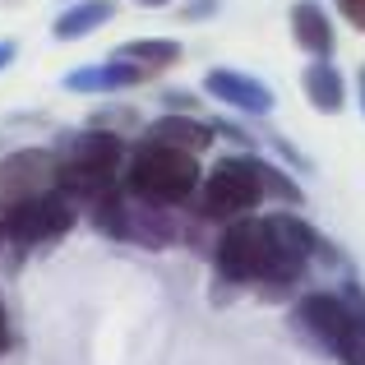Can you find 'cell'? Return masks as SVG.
<instances>
[{
    "mask_svg": "<svg viewBox=\"0 0 365 365\" xmlns=\"http://www.w3.org/2000/svg\"><path fill=\"white\" fill-rule=\"evenodd\" d=\"M324 236L296 213H268V217H236L213 245V264L222 282L259 287L268 301L287 296L305 277L314 255H324Z\"/></svg>",
    "mask_w": 365,
    "mask_h": 365,
    "instance_id": "6da1fadb",
    "label": "cell"
},
{
    "mask_svg": "<svg viewBox=\"0 0 365 365\" xmlns=\"http://www.w3.org/2000/svg\"><path fill=\"white\" fill-rule=\"evenodd\" d=\"M287 199V204H301V190L292 176H282L277 167L259 158H222L208 180H199V213L213 217V222H236L250 217L264 199Z\"/></svg>",
    "mask_w": 365,
    "mask_h": 365,
    "instance_id": "7a4b0ae2",
    "label": "cell"
},
{
    "mask_svg": "<svg viewBox=\"0 0 365 365\" xmlns=\"http://www.w3.org/2000/svg\"><path fill=\"white\" fill-rule=\"evenodd\" d=\"M199 162L195 153L185 148H171L162 139H143L134 148V162H130V190L139 199H153L162 208H176V204H190L199 195Z\"/></svg>",
    "mask_w": 365,
    "mask_h": 365,
    "instance_id": "3957f363",
    "label": "cell"
},
{
    "mask_svg": "<svg viewBox=\"0 0 365 365\" xmlns=\"http://www.w3.org/2000/svg\"><path fill=\"white\" fill-rule=\"evenodd\" d=\"M93 222H98V232L116 236V241H134L143 250H167L176 241L171 213L162 204H153V199H139L134 190L130 195L107 190L102 199H93Z\"/></svg>",
    "mask_w": 365,
    "mask_h": 365,
    "instance_id": "277c9868",
    "label": "cell"
},
{
    "mask_svg": "<svg viewBox=\"0 0 365 365\" xmlns=\"http://www.w3.org/2000/svg\"><path fill=\"white\" fill-rule=\"evenodd\" d=\"M125 158V143L107 130H88L74 139L70 158L56 167V185L65 195H79V199H102L111 185H116V171Z\"/></svg>",
    "mask_w": 365,
    "mask_h": 365,
    "instance_id": "5b68a950",
    "label": "cell"
},
{
    "mask_svg": "<svg viewBox=\"0 0 365 365\" xmlns=\"http://www.w3.org/2000/svg\"><path fill=\"white\" fill-rule=\"evenodd\" d=\"M74 227V208L65 195H24L14 199V204L0 213V232H5V241L33 250V245H51L61 241L65 232Z\"/></svg>",
    "mask_w": 365,
    "mask_h": 365,
    "instance_id": "8992f818",
    "label": "cell"
},
{
    "mask_svg": "<svg viewBox=\"0 0 365 365\" xmlns=\"http://www.w3.org/2000/svg\"><path fill=\"white\" fill-rule=\"evenodd\" d=\"M292 324L314 351L324 356H342V342H347L351 329V310H347V296L342 292H310L296 301Z\"/></svg>",
    "mask_w": 365,
    "mask_h": 365,
    "instance_id": "52a82bcc",
    "label": "cell"
},
{
    "mask_svg": "<svg viewBox=\"0 0 365 365\" xmlns=\"http://www.w3.org/2000/svg\"><path fill=\"white\" fill-rule=\"evenodd\" d=\"M56 167H61V162H51L37 148L9 153V158L0 162V190H14L19 199L24 195H46V190L56 185Z\"/></svg>",
    "mask_w": 365,
    "mask_h": 365,
    "instance_id": "ba28073f",
    "label": "cell"
},
{
    "mask_svg": "<svg viewBox=\"0 0 365 365\" xmlns=\"http://www.w3.org/2000/svg\"><path fill=\"white\" fill-rule=\"evenodd\" d=\"M208 93H213L217 102H227V107H236V111H250V116L273 111V93H268L259 79L236 74V70H213L208 74Z\"/></svg>",
    "mask_w": 365,
    "mask_h": 365,
    "instance_id": "9c48e42d",
    "label": "cell"
},
{
    "mask_svg": "<svg viewBox=\"0 0 365 365\" xmlns=\"http://www.w3.org/2000/svg\"><path fill=\"white\" fill-rule=\"evenodd\" d=\"M292 33H296V42H301L314 61H329L333 56V24H329V14H324L319 5L301 0V5L292 9Z\"/></svg>",
    "mask_w": 365,
    "mask_h": 365,
    "instance_id": "30bf717a",
    "label": "cell"
},
{
    "mask_svg": "<svg viewBox=\"0 0 365 365\" xmlns=\"http://www.w3.org/2000/svg\"><path fill=\"white\" fill-rule=\"evenodd\" d=\"M305 98L314 102L319 111H342V98H347V83H342L338 65L333 61H314L310 70H305Z\"/></svg>",
    "mask_w": 365,
    "mask_h": 365,
    "instance_id": "8fae6325",
    "label": "cell"
},
{
    "mask_svg": "<svg viewBox=\"0 0 365 365\" xmlns=\"http://www.w3.org/2000/svg\"><path fill=\"white\" fill-rule=\"evenodd\" d=\"M148 139H162V143H171V148H185V153H199V148H208V143H213V130H208V125H199V120H185V116H171V120L153 125V134H148Z\"/></svg>",
    "mask_w": 365,
    "mask_h": 365,
    "instance_id": "7c38bea8",
    "label": "cell"
},
{
    "mask_svg": "<svg viewBox=\"0 0 365 365\" xmlns=\"http://www.w3.org/2000/svg\"><path fill=\"white\" fill-rule=\"evenodd\" d=\"M347 310H351V329H347V342H342V365H365V292L361 287H347Z\"/></svg>",
    "mask_w": 365,
    "mask_h": 365,
    "instance_id": "4fadbf2b",
    "label": "cell"
},
{
    "mask_svg": "<svg viewBox=\"0 0 365 365\" xmlns=\"http://www.w3.org/2000/svg\"><path fill=\"white\" fill-rule=\"evenodd\" d=\"M107 19H111V0H88L83 9H70V14L56 24V33H61V37H74V33H88V28L107 24Z\"/></svg>",
    "mask_w": 365,
    "mask_h": 365,
    "instance_id": "5bb4252c",
    "label": "cell"
},
{
    "mask_svg": "<svg viewBox=\"0 0 365 365\" xmlns=\"http://www.w3.org/2000/svg\"><path fill=\"white\" fill-rule=\"evenodd\" d=\"M180 56V46L176 42H162V37H153V42H134V46H125L120 51V61H134L143 70V65H171Z\"/></svg>",
    "mask_w": 365,
    "mask_h": 365,
    "instance_id": "9a60e30c",
    "label": "cell"
},
{
    "mask_svg": "<svg viewBox=\"0 0 365 365\" xmlns=\"http://www.w3.org/2000/svg\"><path fill=\"white\" fill-rule=\"evenodd\" d=\"M338 9L347 14L351 28H361V33H365V0H338Z\"/></svg>",
    "mask_w": 365,
    "mask_h": 365,
    "instance_id": "2e32d148",
    "label": "cell"
},
{
    "mask_svg": "<svg viewBox=\"0 0 365 365\" xmlns=\"http://www.w3.org/2000/svg\"><path fill=\"white\" fill-rule=\"evenodd\" d=\"M5 342H9V324H5V305H0V351H5Z\"/></svg>",
    "mask_w": 365,
    "mask_h": 365,
    "instance_id": "e0dca14e",
    "label": "cell"
},
{
    "mask_svg": "<svg viewBox=\"0 0 365 365\" xmlns=\"http://www.w3.org/2000/svg\"><path fill=\"white\" fill-rule=\"evenodd\" d=\"M356 88H361V107H365V70L356 74Z\"/></svg>",
    "mask_w": 365,
    "mask_h": 365,
    "instance_id": "ac0fdd59",
    "label": "cell"
},
{
    "mask_svg": "<svg viewBox=\"0 0 365 365\" xmlns=\"http://www.w3.org/2000/svg\"><path fill=\"white\" fill-rule=\"evenodd\" d=\"M9 56H14V46H0V61H9Z\"/></svg>",
    "mask_w": 365,
    "mask_h": 365,
    "instance_id": "d6986e66",
    "label": "cell"
},
{
    "mask_svg": "<svg viewBox=\"0 0 365 365\" xmlns=\"http://www.w3.org/2000/svg\"><path fill=\"white\" fill-rule=\"evenodd\" d=\"M143 5H167V0H143Z\"/></svg>",
    "mask_w": 365,
    "mask_h": 365,
    "instance_id": "ffe728a7",
    "label": "cell"
},
{
    "mask_svg": "<svg viewBox=\"0 0 365 365\" xmlns=\"http://www.w3.org/2000/svg\"><path fill=\"white\" fill-rule=\"evenodd\" d=\"M0 241H5V232H0Z\"/></svg>",
    "mask_w": 365,
    "mask_h": 365,
    "instance_id": "44dd1931",
    "label": "cell"
}]
</instances>
